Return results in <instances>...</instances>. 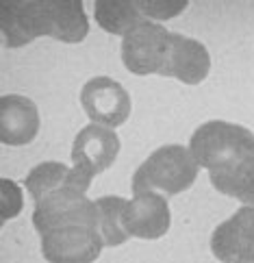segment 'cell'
<instances>
[{
    "label": "cell",
    "mask_w": 254,
    "mask_h": 263,
    "mask_svg": "<svg viewBox=\"0 0 254 263\" xmlns=\"http://www.w3.org/2000/svg\"><path fill=\"white\" fill-rule=\"evenodd\" d=\"M83 111L91 124L115 130L130 116V96L118 81L109 77H93L81 89Z\"/></svg>",
    "instance_id": "6"
},
{
    "label": "cell",
    "mask_w": 254,
    "mask_h": 263,
    "mask_svg": "<svg viewBox=\"0 0 254 263\" xmlns=\"http://www.w3.org/2000/svg\"><path fill=\"white\" fill-rule=\"evenodd\" d=\"M98 206V231L105 239V246L115 248L130 239L124 227V206L126 200L120 196H100L96 200Z\"/></svg>",
    "instance_id": "16"
},
{
    "label": "cell",
    "mask_w": 254,
    "mask_h": 263,
    "mask_svg": "<svg viewBox=\"0 0 254 263\" xmlns=\"http://www.w3.org/2000/svg\"><path fill=\"white\" fill-rule=\"evenodd\" d=\"M211 72V54L206 46L183 33L169 35L167 54L161 68V77L176 79L187 85H198Z\"/></svg>",
    "instance_id": "9"
},
{
    "label": "cell",
    "mask_w": 254,
    "mask_h": 263,
    "mask_svg": "<svg viewBox=\"0 0 254 263\" xmlns=\"http://www.w3.org/2000/svg\"><path fill=\"white\" fill-rule=\"evenodd\" d=\"M169 204L167 198L154 192L135 194L124 206V227L130 237L159 239L169 231Z\"/></svg>",
    "instance_id": "10"
},
{
    "label": "cell",
    "mask_w": 254,
    "mask_h": 263,
    "mask_svg": "<svg viewBox=\"0 0 254 263\" xmlns=\"http://www.w3.org/2000/svg\"><path fill=\"white\" fill-rule=\"evenodd\" d=\"M187 5L189 3H185V0H137L139 11L146 15V20L152 22L172 20L185 11Z\"/></svg>",
    "instance_id": "18"
},
{
    "label": "cell",
    "mask_w": 254,
    "mask_h": 263,
    "mask_svg": "<svg viewBox=\"0 0 254 263\" xmlns=\"http://www.w3.org/2000/svg\"><path fill=\"white\" fill-rule=\"evenodd\" d=\"M102 248L105 239L91 227H65L42 235V252L48 263H93Z\"/></svg>",
    "instance_id": "7"
},
{
    "label": "cell",
    "mask_w": 254,
    "mask_h": 263,
    "mask_svg": "<svg viewBox=\"0 0 254 263\" xmlns=\"http://www.w3.org/2000/svg\"><path fill=\"white\" fill-rule=\"evenodd\" d=\"M68 172H70V167L61 161H44L40 165H35L33 170L26 174L24 187H26V192L31 194V198L35 202H40L48 194L63 187Z\"/></svg>",
    "instance_id": "17"
},
{
    "label": "cell",
    "mask_w": 254,
    "mask_h": 263,
    "mask_svg": "<svg viewBox=\"0 0 254 263\" xmlns=\"http://www.w3.org/2000/svg\"><path fill=\"white\" fill-rule=\"evenodd\" d=\"M93 17L102 31L120 37H126L135 26L146 22V15L133 0H98L93 5Z\"/></svg>",
    "instance_id": "15"
},
{
    "label": "cell",
    "mask_w": 254,
    "mask_h": 263,
    "mask_svg": "<svg viewBox=\"0 0 254 263\" xmlns=\"http://www.w3.org/2000/svg\"><path fill=\"white\" fill-rule=\"evenodd\" d=\"M91 181H93V174L89 170H85V167H81V165H72L68 176H65L63 187L74 190V192H81V194H87L89 187H91Z\"/></svg>",
    "instance_id": "20"
},
{
    "label": "cell",
    "mask_w": 254,
    "mask_h": 263,
    "mask_svg": "<svg viewBox=\"0 0 254 263\" xmlns=\"http://www.w3.org/2000/svg\"><path fill=\"white\" fill-rule=\"evenodd\" d=\"M0 33L7 48H22L40 37H50L46 0H3Z\"/></svg>",
    "instance_id": "5"
},
{
    "label": "cell",
    "mask_w": 254,
    "mask_h": 263,
    "mask_svg": "<svg viewBox=\"0 0 254 263\" xmlns=\"http://www.w3.org/2000/svg\"><path fill=\"white\" fill-rule=\"evenodd\" d=\"M169 35L172 33L163 24L146 20L135 26L126 37H122V61L126 70L137 77L161 72L169 46Z\"/></svg>",
    "instance_id": "4"
},
{
    "label": "cell",
    "mask_w": 254,
    "mask_h": 263,
    "mask_svg": "<svg viewBox=\"0 0 254 263\" xmlns=\"http://www.w3.org/2000/svg\"><path fill=\"white\" fill-rule=\"evenodd\" d=\"M40 109L37 105L17 93L0 98V142L7 146H26L40 133Z\"/></svg>",
    "instance_id": "12"
},
{
    "label": "cell",
    "mask_w": 254,
    "mask_h": 263,
    "mask_svg": "<svg viewBox=\"0 0 254 263\" xmlns=\"http://www.w3.org/2000/svg\"><path fill=\"white\" fill-rule=\"evenodd\" d=\"M211 250L222 263H254V206L243 204L211 235Z\"/></svg>",
    "instance_id": "8"
},
{
    "label": "cell",
    "mask_w": 254,
    "mask_h": 263,
    "mask_svg": "<svg viewBox=\"0 0 254 263\" xmlns=\"http://www.w3.org/2000/svg\"><path fill=\"white\" fill-rule=\"evenodd\" d=\"M187 148L198 165L215 172L254 155V133L235 122L211 120L193 130Z\"/></svg>",
    "instance_id": "2"
},
{
    "label": "cell",
    "mask_w": 254,
    "mask_h": 263,
    "mask_svg": "<svg viewBox=\"0 0 254 263\" xmlns=\"http://www.w3.org/2000/svg\"><path fill=\"white\" fill-rule=\"evenodd\" d=\"M211 185L224 196L239 200L241 204L254 206V155L243 157L224 170L209 172Z\"/></svg>",
    "instance_id": "14"
},
{
    "label": "cell",
    "mask_w": 254,
    "mask_h": 263,
    "mask_svg": "<svg viewBox=\"0 0 254 263\" xmlns=\"http://www.w3.org/2000/svg\"><path fill=\"white\" fill-rule=\"evenodd\" d=\"M0 204H3V224L15 218V215H20L24 206L20 185L13 183L11 178H0Z\"/></svg>",
    "instance_id": "19"
},
{
    "label": "cell",
    "mask_w": 254,
    "mask_h": 263,
    "mask_svg": "<svg viewBox=\"0 0 254 263\" xmlns=\"http://www.w3.org/2000/svg\"><path fill=\"white\" fill-rule=\"evenodd\" d=\"M120 137L113 128L87 124L79 130L72 144V165H81L93 176L109 170L120 155Z\"/></svg>",
    "instance_id": "11"
},
{
    "label": "cell",
    "mask_w": 254,
    "mask_h": 263,
    "mask_svg": "<svg viewBox=\"0 0 254 263\" xmlns=\"http://www.w3.org/2000/svg\"><path fill=\"white\" fill-rule=\"evenodd\" d=\"M200 165L191 150L181 144H167L157 148L133 174V194L154 192L172 198L187 192L196 183Z\"/></svg>",
    "instance_id": "1"
},
{
    "label": "cell",
    "mask_w": 254,
    "mask_h": 263,
    "mask_svg": "<svg viewBox=\"0 0 254 263\" xmlns=\"http://www.w3.org/2000/svg\"><path fill=\"white\" fill-rule=\"evenodd\" d=\"M33 227L40 235L65 227H91L98 229V206L96 200H89L87 194L59 187L48 194L44 200L35 202Z\"/></svg>",
    "instance_id": "3"
},
{
    "label": "cell",
    "mask_w": 254,
    "mask_h": 263,
    "mask_svg": "<svg viewBox=\"0 0 254 263\" xmlns=\"http://www.w3.org/2000/svg\"><path fill=\"white\" fill-rule=\"evenodd\" d=\"M50 37L63 44H81L89 35V20L79 0H46Z\"/></svg>",
    "instance_id": "13"
}]
</instances>
